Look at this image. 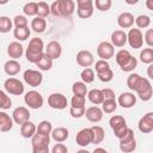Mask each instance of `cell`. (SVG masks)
I'll return each mask as SVG.
<instances>
[{
  "label": "cell",
  "mask_w": 153,
  "mask_h": 153,
  "mask_svg": "<svg viewBox=\"0 0 153 153\" xmlns=\"http://www.w3.org/2000/svg\"><path fill=\"white\" fill-rule=\"evenodd\" d=\"M75 10L73 0H56L50 6V13L55 17H69Z\"/></svg>",
  "instance_id": "6da1fadb"
},
{
  "label": "cell",
  "mask_w": 153,
  "mask_h": 153,
  "mask_svg": "<svg viewBox=\"0 0 153 153\" xmlns=\"http://www.w3.org/2000/svg\"><path fill=\"white\" fill-rule=\"evenodd\" d=\"M43 48H44V44H43V41L41 38H38V37L32 38L29 42V45H27V49H26L27 61L32 62V63H36L43 55Z\"/></svg>",
  "instance_id": "7a4b0ae2"
},
{
  "label": "cell",
  "mask_w": 153,
  "mask_h": 153,
  "mask_svg": "<svg viewBox=\"0 0 153 153\" xmlns=\"http://www.w3.org/2000/svg\"><path fill=\"white\" fill-rule=\"evenodd\" d=\"M133 91H135L137 93V96L140 97V99L141 100H145V102L146 100H149L152 98V93H153L151 82L148 81V79L142 78V76L139 78V80L135 84Z\"/></svg>",
  "instance_id": "3957f363"
},
{
  "label": "cell",
  "mask_w": 153,
  "mask_h": 153,
  "mask_svg": "<svg viewBox=\"0 0 153 153\" xmlns=\"http://www.w3.org/2000/svg\"><path fill=\"white\" fill-rule=\"evenodd\" d=\"M49 141H50L49 136L35 133L31 136L32 152L33 153H48L49 152Z\"/></svg>",
  "instance_id": "277c9868"
},
{
  "label": "cell",
  "mask_w": 153,
  "mask_h": 153,
  "mask_svg": "<svg viewBox=\"0 0 153 153\" xmlns=\"http://www.w3.org/2000/svg\"><path fill=\"white\" fill-rule=\"evenodd\" d=\"M135 148H136V140L134 136V131L129 128L127 134L122 139H120V149L124 153H129L133 152Z\"/></svg>",
  "instance_id": "5b68a950"
},
{
  "label": "cell",
  "mask_w": 153,
  "mask_h": 153,
  "mask_svg": "<svg viewBox=\"0 0 153 153\" xmlns=\"http://www.w3.org/2000/svg\"><path fill=\"white\" fill-rule=\"evenodd\" d=\"M24 102L31 109H39L43 105V97L37 91H29L24 96Z\"/></svg>",
  "instance_id": "8992f818"
},
{
  "label": "cell",
  "mask_w": 153,
  "mask_h": 153,
  "mask_svg": "<svg viewBox=\"0 0 153 153\" xmlns=\"http://www.w3.org/2000/svg\"><path fill=\"white\" fill-rule=\"evenodd\" d=\"M76 13L80 18H90L93 14V1L92 0H76Z\"/></svg>",
  "instance_id": "52a82bcc"
},
{
  "label": "cell",
  "mask_w": 153,
  "mask_h": 153,
  "mask_svg": "<svg viewBox=\"0 0 153 153\" xmlns=\"http://www.w3.org/2000/svg\"><path fill=\"white\" fill-rule=\"evenodd\" d=\"M4 87L5 90L11 93V94H16V96H19L24 92V85L22 84L20 80L16 79V78H8L5 80V84H4Z\"/></svg>",
  "instance_id": "ba28073f"
},
{
  "label": "cell",
  "mask_w": 153,
  "mask_h": 153,
  "mask_svg": "<svg viewBox=\"0 0 153 153\" xmlns=\"http://www.w3.org/2000/svg\"><path fill=\"white\" fill-rule=\"evenodd\" d=\"M127 41L129 42V45L134 49H139L143 44V36L140 29H130L127 35Z\"/></svg>",
  "instance_id": "9c48e42d"
},
{
  "label": "cell",
  "mask_w": 153,
  "mask_h": 153,
  "mask_svg": "<svg viewBox=\"0 0 153 153\" xmlns=\"http://www.w3.org/2000/svg\"><path fill=\"white\" fill-rule=\"evenodd\" d=\"M24 80L29 86L32 87H37L42 84L43 80V75L41 72L35 71V69H26L24 72Z\"/></svg>",
  "instance_id": "30bf717a"
},
{
  "label": "cell",
  "mask_w": 153,
  "mask_h": 153,
  "mask_svg": "<svg viewBox=\"0 0 153 153\" xmlns=\"http://www.w3.org/2000/svg\"><path fill=\"white\" fill-rule=\"evenodd\" d=\"M48 104L51 109L62 110L67 106V98L62 93H51L48 97Z\"/></svg>",
  "instance_id": "8fae6325"
},
{
  "label": "cell",
  "mask_w": 153,
  "mask_h": 153,
  "mask_svg": "<svg viewBox=\"0 0 153 153\" xmlns=\"http://www.w3.org/2000/svg\"><path fill=\"white\" fill-rule=\"evenodd\" d=\"M97 54L98 56L102 59V60H109L114 56L115 54V49H114V45L109 42H102L98 44L97 47Z\"/></svg>",
  "instance_id": "7c38bea8"
},
{
  "label": "cell",
  "mask_w": 153,
  "mask_h": 153,
  "mask_svg": "<svg viewBox=\"0 0 153 153\" xmlns=\"http://www.w3.org/2000/svg\"><path fill=\"white\" fill-rule=\"evenodd\" d=\"M139 130L143 134H148L153 130V112H148L143 115L139 121Z\"/></svg>",
  "instance_id": "4fadbf2b"
},
{
  "label": "cell",
  "mask_w": 153,
  "mask_h": 153,
  "mask_svg": "<svg viewBox=\"0 0 153 153\" xmlns=\"http://www.w3.org/2000/svg\"><path fill=\"white\" fill-rule=\"evenodd\" d=\"M75 141L79 146L81 147H86L87 145L92 143V130L91 128H85V129H81L76 136H75Z\"/></svg>",
  "instance_id": "5bb4252c"
},
{
  "label": "cell",
  "mask_w": 153,
  "mask_h": 153,
  "mask_svg": "<svg viewBox=\"0 0 153 153\" xmlns=\"http://www.w3.org/2000/svg\"><path fill=\"white\" fill-rule=\"evenodd\" d=\"M12 117H13V121L17 124H23L24 122L29 121L30 112L25 106H18L17 109H14V111L12 114Z\"/></svg>",
  "instance_id": "9a60e30c"
},
{
  "label": "cell",
  "mask_w": 153,
  "mask_h": 153,
  "mask_svg": "<svg viewBox=\"0 0 153 153\" xmlns=\"http://www.w3.org/2000/svg\"><path fill=\"white\" fill-rule=\"evenodd\" d=\"M93 55L88 50H80L76 54V62L81 67H90L93 63Z\"/></svg>",
  "instance_id": "2e32d148"
},
{
  "label": "cell",
  "mask_w": 153,
  "mask_h": 153,
  "mask_svg": "<svg viewBox=\"0 0 153 153\" xmlns=\"http://www.w3.org/2000/svg\"><path fill=\"white\" fill-rule=\"evenodd\" d=\"M61 53H62V48H61V44L57 42V41H51L48 43L47 48H45V54L51 59H57L61 56Z\"/></svg>",
  "instance_id": "e0dca14e"
},
{
  "label": "cell",
  "mask_w": 153,
  "mask_h": 153,
  "mask_svg": "<svg viewBox=\"0 0 153 153\" xmlns=\"http://www.w3.org/2000/svg\"><path fill=\"white\" fill-rule=\"evenodd\" d=\"M135 103H136V97L130 92L121 93L118 97V104L124 109H129V108L134 106Z\"/></svg>",
  "instance_id": "ac0fdd59"
},
{
  "label": "cell",
  "mask_w": 153,
  "mask_h": 153,
  "mask_svg": "<svg viewBox=\"0 0 153 153\" xmlns=\"http://www.w3.org/2000/svg\"><path fill=\"white\" fill-rule=\"evenodd\" d=\"M86 115V118L90 121V122H99L102 118H103V110L98 106H91L88 109H85V114Z\"/></svg>",
  "instance_id": "d6986e66"
},
{
  "label": "cell",
  "mask_w": 153,
  "mask_h": 153,
  "mask_svg": "<svg viewBox=\"0 0 153 153\" xmlns=\"http://www.w3.org/2000/svg\"><path fill=\"white\" fill-rule=\"evenodd\" d=\"M117 24L123 29H129L134 24V16L129 12H122L117 17Z\"/></svg>",
  "instance_id": "ffe728a7"
},
{
  "label": "cell",
  "mask_w": 153,
  "mask_h": 153,
  "mask_svg": "<svg viewBox=\"0 0 153 153\" xmlns=\"http://www.w3.org/2000/svg\"><path fill=\"white\" fill-rule=\"evenodd\" d=\"M127 43V33L122 30H116L111 35V44L114 47H123Z\"/></svg>",
  "instance_id": "44dd1931"
},
{
  "label": "cell",
  "mask_w": 153,
  "mask_h": 153,
  "mask_svg": "<svg viewBox=\"0 0 153 153\" xmlns=\"http://www.w3.org/2000/svg\"><path fill=\"white\" fill-rule=\"evenodd\" d=\"M23 45L19 42H11L7 47V54L12 59H19L23 55Z\"/></svg>",
  "instance_id": "7402d4cb"
},
{
  "label": "cell",
  "mask_w": 153,
  "mask_h": 153,
  "mask_svg": "<svg viewBox=\"0 0 153 153\" xmlns=\"http://www.w3.org/2000/svg\"><path fill=\"white\" fill-rule=\"evenodd\" d=\"M4 71H5V73L7 74V75H16V74H18L19 73V71H20V65H19V62L18 61H16L14 59L13 60H8L6 63H5V66H4Z\"/></svg>",
  "instance_id": "603a6c76"
},
{
  "label": "cell",
  "mask_w": 153,
  "mask_h": 153,
  "mask_svg": "<svg viewBox=\"0 0 153 153\" xmlns=\"http://www.w3.org/2000/svg\"><path fill=\"white\" fill-rule=\"evenodd\" d=\"M20 126H22V127H20V134H22V136L25 137V139L31 137V136L36 133V126H35V123H32V122H30V121H26V122H24V123L20 124Z\"/></svg>",
  "instance_id": "cb8c5ba5"
},
{
  "label": "cell",
  "mask_w": 153,
  "mask_h": 153,
  "mask_svg": "<svg viewBox=\"0 0 153 153\" xmlns=\"http://www.w3.org/2000/svg\"><path fill=\"white\" fill-rule=\"evenodd\" d=\"M51 137L56 141V142H63L65 140H67L69 133H68V129L67 128H63V127H59V128H55L54 130H51Z\"/></svg>",
  "instance_id": "d4e9b609"
},
{
  "label": "cell",
  "mask_w": 153,
  "mask_h": 153,
  "mask_svg": "<svg viewBox=\"0 0 153 153\" xmlns=\"http://www.w3.org/2000/svg\"><path fill=\"white\" fill-rule=\"evenodd\" d=\"M13 127V121L12 118L6 114L0 111V130L1 131H10Z\"/></svg>",
  "instance_id": "484cf974"
},
{
  "label": "cell",
  "mask_w": 153,
  "mask_h": 153,
  "mask_svg": "<svg viewBox=\"0 0 153 153\" xmlns=\"http://www.w3.org/2000/svg\"><path fill=\"white\" fill-rule=\"evenodd\" d=\"M45 27H47V23H45V19H44V18H42V17H36V18L32 19V22H31V29H32L35 32L42 33V32H44Z\"/></svg>",
  "instance_id": "4316f807"
},
{
  "label": "cell",
  "mask_w": 153,
  "mask_h": 153,
  "mask_svg": "<svg viewBox=\"0 0 153 153\" xmlns=\"http://www.w3.org/2000/svg\"><path fill=\"white\" fill-rule=\"evenodd\" d=\"M130 59H131V55H130V53H129L128 50L121 49V50L117 51V54H116V62H117V65H118L121 68L124 67V66L129 62Z\"/></svg>",
  "instance_id": "83f0119b"
},
{
  "label": "cell",
  "mask_w": 153,
  "mask_h": 153,
  "mask_svg": "<svg viewBox=\"0 0 153 153\" xmlns=\"http://www.w3.org/2000/svg\"><path fill=\"white\" fill-rule=\"evenodd\" d=\"M92 130V143L98 145L104 140V129L99 126H93L91 127Z\"/></svg>",
  "instance_id": "f1b7e54d"
},
{
  "label": "cell",
  "mask_w": 153,
  "mask_h": 153,
  "mask_svg": "<svg viewBox=\"0 0 153 153\" xmlns=\"http://www.w3.org/2000/svg\"><path fill=\"white\" fill-rule=\"evenodd\" d=\"M36 65H37V67H38L39 69H42V71H49V69L53 67V60H51L47 54L43 53L42 57L36 62Z\"/></svg>",
  "instance_id": "f546056e"
},
{
  "label": "cell",
  "mask_w": 153,
  "mask_h": 153,
  "mask_svg": "<svg viewBox=\"0 0 153 153\" xmlns=\"http://www.w3.org/2000/svg\"><path fill=\"white\" fill-rule=\"evenodd\" d=\"M13 35L18 41H26L30 36V29L27 26L16 27L14 31H13Z\"/></svg>",
  "instance_id": "4dcf8cb0"
},
{
  "label": "cell",
  "mask_w": 153,
  "mask_h": 153,
  "mask_svg": "<svg viewBox=\"0 0 153 153\" xmlns=\"http://www.w3.org/2000/svg\"><path fill=\"white\" fill-rule=\"evenodd\" d=\"M88 99L91 103L98 105V104H102V102L104 100L103 98V93L100 90H97V88H93L88 92Z\"/></svg>",
  "instance_id": "1f68e13d"
},
{
  "label": "cell",
  "mask_w": 153,
  "mask_h": 153,
  "mask_svg": "<svg viewBox=\"0 0 153 153\" xmlns=\"http://www.w3.org/2000/svg\"><path fill=\"white\" fill-rule=\"evenodd\" d=\"M51 130H53V126H51V123H50L49 121H42V122L38 124V127L36 128V131H37L38 134L47 135V136L50 135Z\"/></svg>",
  "instance_id": "d6a6232c"
},
{
  "label": "cell",
  "mask_w": 153,
  "mask_h": 153,
  "mask_svg": "<svg viewBox=\"0 0 153 153\" xmlns=\"http://www.w3.org/2000/svg\"><path fill=\"white\" fill-rule=\"evenodd\" d=\"M102 104H103L102 110H103V112H105V114H111V112H114V111L116 110V108H117V102H116L115 99H104V100L102 102Z\"/></svg>",
  "instance_id": "836d02e7"
},
{
  "label": "cell",
  "mask_w": 153,
  "mask_h": 153,
  "mask_svg": "<svg viewBox=\"0 0 153 153\" xmlns=\"http://www.w3.org/2000/svg\"><path fill=\"white\" fill-rule=\"evenodd\" d=\"M72 91H73V94H75V96H86V93H87V87H86L85 82L76 81V82L73 84Z\"/></svg>",
  "instance_id": "e575fe53"
},
{
  "label": "cell",
  "mask_w": 153,
  "mask_h": 153,
  "mask_svg": "<svg viewBox=\"0 0 153 153\" xmlns=\"http://www.w3.org/2000/svg\"><path fill=\"white\" fill-rule=\"evenodd\" d=\"M140 60L143 63H152L153 62V49L149 48H145L141 53H140Z\"/></svg>",
  "instance_id": "d590c367"
},
{
  "label": "cell",
  "mask_w": 153,
  "mask_h": 153,
  "mask_svg": "<svg viewBox=\"0 0 153 153\" xmlns=\"http://www.w3.org/2000/svg\"><path fill=\"white\" fill-rule=\"evenodd\" d=\"M11 29H12V20L6 16L0 17V32L7 33V32H10Z\"/></svg>",
  "instance_id": "8d00e7d4"
},
{
  "label": "cell",
  "mask_w": 153,
  "mask_h": 153,
  "mask_svg": "<svg viewBox=\"0 0 153 153\" xmlns=\"http://www.w3.org/2000/svg\"><path fill=\"white\" fill-rule=\"evenodd\" d=\"M49 13H50V6H49L47 2L41 1V2L37 4V16H38V17L45 18Z\"/></svg>",
  "instance_id": "74e56055"
},
{
  "label": "cell",
  "mask_w": 153,
  "mask_h": 153,
  "mask_svg": "<svg viewBox=\"0 0 153 153\" xmlns=\"http://www.w3.org/2000/svg\"><path fill=\"white\" fill-rule=\"evenodd\" d=\"M80 76H81V79H82L84 82L90 84V82H92V81L94 80V72H93L92 68L85 67V69L81 72V75H80Z\"/></svg>",
  "instance_id": "f35d334b"
},
{
  "label": "cell",
  "mask_w": 153,
  "mask_h": 153,
  "mask_svg": "<svg viewBox=\"0 0 153 153\" xmlns=\"http://www.w3.org/2000/svg\"><path fill=\"white\" fill-rule=\"evenodd\" d=\"M135 23H136L137 27H140V29H146V27H148L149 24H151V18H149L148 16H146V14H141V16L136 17Z\"/></svg>",
  "instance_id": "ab89813d"
},
{
  "label": "cell",
  "mask_w": 153,
  "mask_h": 153,
  "mask_svg": "<svg viewBox=\"0 0 153 153\" xmlns=\"http://www.w3.org/2000/svg\"><path fill=\"white\" fill-rule=\"evenodd\" d=\"M97 76H98V79H99L100 81H103V82H109V81H111L112 78H114V72L111 71V68H108V69H105V71H103V72H100V73H97Z\"/></svg>",
  "instance_id": "60d3db41"
},
{
  "label": "cell",
  "mask_w": 153,
  "mask_h": 153,
  "mask_svg": "<svg viewBox=\"0 0 153 153\" xmlns=\"http://www.w3.org/2000/svg\"><path fill=\"white\" fill-rule=\"evenodd\" d=\"M23 12L26 16H36L37 14V2H27L25 4V6L23 7Z\"/></svg>",
  "instance_id": "b9f144b4"
},
{
  "label": "cell",
  "mask_w": 153,
  "mask_h": 153,
  "mask_svg": "<svg viewBox=\"0 0 153 153\" xmlns=\"http://www.w3.org/2000/svg\"><path fill=\"white\" fill-rule=\"evenodd\" d=\"M11 105H12V102H11L10 97L4 91L0 90V109H5L6 110V109H10Z\"/></svg>",
  "instance_id": "7bdbcfd3"
},
{
  "label": "cell",
  "mask_w": 153,
  "mask_h": 153,
  "mask_svg": "<svg viewBox=\"0 0 153 153\" xmlns=\"http://www.w3.org/2000/svg\"><path fill=\"white\" fill-rule=\"evenodd\" d=\"M128 129H129V128L127 127L126 123H122V124H120V126L112 128V130H114V133H115V136H116L117 139H122V137L127 134Z\"/></svg>",
  "instance_id": "ee69618b"
},
{
  "label": "cell",
  "mask_w": 153,
  "mask_h": 153,
  "mask_svg": "<svg viewBox=\"0 0 153 153\" xmlns=\"http://www.w3.org/2000/svg\"><path fill=\"white\" fill-rule=\"evenodd\" d=\"M96 8L99 11H109L111 7V0H96L94 1Z\"/></svg>",
  "instance_id": "f6af8a7d"
},
{
  "label": "cell",
  "mask_w": 153,
  "mask_h": 153,
  "mask_svg": "<svg viewBox=\"0 0 153 153\" xmlns=\"http://www.w3.org/2000/svg\"><path fill=\"white\" fill-rule=\"evenodd\" d=\"M69 114L74 118H79V117L84 116V114H85V105L84 106H71Z\"/></svg>",
  "instance_id": "bcb514c9"
},
{
  "label": "cell",
  "mask_w": 153,
  "mask_h": 153,
  "mask_svg": "<svg viewBox=\"0 0 153 153\" xmlns=\"http://www.w3.org/2000/svg\"><path fill=\"white\" fill-rule=\"evenodd\" d=\"M122 123H126V120H124V117H122V116H120V115L112 116V117L110 118V121H109V124H110L111 128H115V127H117V126H120V124H122Z\"/></svg>",
  "instance_id": "7dc6e473"
},
{
  "label": "cell",
  "mask_w": 153,
  "mask_h": 153,
  "mask_svg": "<svg viewBox=\"0 0 153 153\" xmlns=\"http://www.w3.org/2000/svg\"><path fill=\"white\" fill-rule=\"evenodd\" d=\"M72 106H84L85 105V96H73L71 100Z\"/></svg>",
  "instance_id": "c3c4849f"
},
{
  "label": "cell",
  "mask_w": 153,
  "mask_h": 153,
  "mask_svg": "<svg viewBox=\"0 0 153 153\" xmlns=\"http://www.w3.org/2000/svg\"><path fill=\"white\" fill-rule=\"evenodd\" d=\"M13 23L16 25V27H23V26H27V19L24 16H16L13 19Z\"/></svg>",
  "instance_id": "681fc988"
},
{
  "label": "cell",
  "mask_w": 153,
  "mask_h": 153,
  "mask_svg": "<svg viewBox=\"0 0 153 153\" xmlns=\"http://www.w3.org/2000/svg\"><path fill=\"white\" fill-rule=\"evenodd\" d=\"M94 68H96V72H97V73H100V72H103V71L110 68V65L106 62V60H99V61L96 62Z\"/></svg>",
  "instance_id": "f907efd6"
},
{
  "label": "cell",
  "mask_w": 153,
  "mask_h": 153,
  "mask_svg": "<svg viewBox=\"0 0 153 153\" xmlns=\"http://www.w3.org/2000/svg\"><path fill=\"white\" fill-rule=\"evenodd\" d=\"M136 65H137V61H136V59L134 57V56H131V59L129 60V62L124 66V67H122L121 69L123 71V72H130V71H133L134 68H136Z\"/></svg>",
  "instance_id": "816d5d0a"
},
{
  "label": "cell",
  "mask_w": 153,
  "mask_h": 153,
  "mask_svg": "<svg viewBox=\"0 0 153 153\" xmlns=\"http://www.w3.org/2000/svg\"><path fill=\"white\" fill-rule=\"evenodd\" d=\"M145 41H146V43H147V45L148 47H153V30L152 29H148L147 31H146V33H145Z\"/></svg>",
  "instance_id": "f5cc1de1"
},
{
  "label": "cell",
  "mask_w": 153,
  "mask_h": 153,
  "mask_svg": "<svg viewBox=\"0 0 153 153\" xmlns=\"http://www.w3.org/2000/svg\"><path fill=\"white\" fill-rule=\"evenodd\" d=\"M100 91L103 93V98L104 99H115V92L111 88H103Z\"/></svg>",
  "instance_id": "db71d44e"
},
{
  "label": "cell",
  "mask_w": 153,
  "mask_h": 153,
  "mask_svg": "<svg viewBox=\"0 0 153 153\" xmlns=\"http://www.w3.org/2000/svg\"><path fill=\"white\" fill-rule=\"evenodd\" d=\"M51 152L53 153H67V147L65 145H62V143H56L53 147Z\"/></svg>",
  "instance_id": "11a10c76"
},
{
  "label": "cell",
  "mask_w": 153,
  "mask_h": 153,
  "mask_svg": "<svg viewBox=\"0 0 153 153\" xmlns=\"http://www.w3.org/2000/svg\"><path fill=\"white\" fill-rule=\"evenodd\" d=\"M146 6L149 11H153V0H147L146 1Z\"/></svg>",
  "instance_id": "9f6ffc18"
},
{
  "label": "cell",
  "mask_w": 153,
  "mask_h": 153,
  "mask_svg": "<svg viewBox=\"0 0 153 153\" xmlns=\"http://www.w3.org/2000/svg\"><path fill=\"white\" fill-rule=\"evenodd\" d=\"M152 68H153V66L149 63V67H148V71H147V73H148V78H151V79H153V74H152Z\"/></svg>",
  "instance_id": "6f0895ef"
},
{
  "label": "cell",
  "mask_w": 153,
  "mask_h": 153,
  "mask_svg": "<svg viewBox=\"0 0 153 153\" xmlns=\"http://www.w3.org/2000/svg\"><path fill=\"white\" fill-rule=\"evenodd\" d=\"M128 5H135V4H137L139 2V0H124Z\"/></svg>",
  "instance_id": "680465c9"
},
{
  "label": "cell",
  "mask_w": 153,
  "mask_h": 153,
  "mask_svg": "<svg viewBox=\"0 0 153 153\" xmlns=\"http://www.w3.org/2000/svg\"><path fill=\"white\" fill-rule=\"evenodd\" d=\"M94 152H106L104 148H94Z\"/></svg>",
  "instance_id": "91938a15"
},
{
  "label": "cell",
  "mask_w": 153,
  "mask_h": 153,
  "mask_svg": "<svg viewBox=\"0 0 153 153\" xmlns=\"http://www.w3.org/2000/svg\"><path fill=\"white\" fill-rule=\"evenodd\" d=\"M7 2H8V0H0V5H5Z\"/></svg>",
  "instance_id": "94428289"
}]
</instances>
